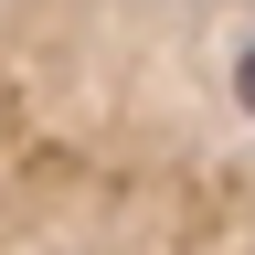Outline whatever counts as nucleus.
I'll return each instance as SVG.
<instances>
[{"instance_id":"f257e3e1","label":"nucleus","mask_w":255,"mask_h":255,"mask_svg":"<svg viewBox=\"0 0 255 255\" xmlns=\"http://www.w3.org/2000/svg\"><path fill=\"white\" fill-rule=\"evenodd\" d=\"M234 107H245V117H255V43H245V53H234Z\"/></svg>"}]
</instances>
